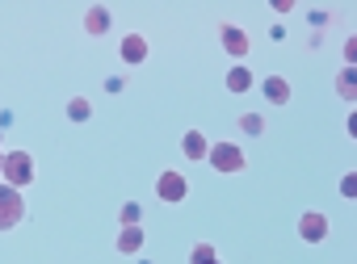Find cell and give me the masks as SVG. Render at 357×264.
Segmentation results:
<instances>
[{
	"mask_svg": "<svg viewBox=\"0 0 357 264\" xmlns=\"http://www.w3.org/2000/svg\"><path fill=\"white\" fill-rule=\"evenodd\" d=\"M155 197H160L164 205H181V201L190 197V176L176 172V168H164V172L155 176Z\"/></svg>",
	"mask_w": 357,
	"mask_h": 264,
	"instance_id": "cell-4",
	"label": "cell"
},
{
	"mask_svg": "<svg viewBox=\"0 0 357 264\" xmlns=\"http://www.w3.org/2000/svg\"><path fill=\"white\" fill-rule=\"evenodd\" d=\"M223 84H227V93H231V97H244V93H252V88H257V76H252V68H248V63H231V68H227V76H223Z\"/></svg>",
	"mask_w": 357,
	"mask_h": 264,
	"instance_id": "cell-8",
	"label": "cell"
},
{
	"mask_svg": "<svg viewBox=\"0 0 357 264\" xmlns=\"http://www.w3.org/2000/svg\"><path fill=\"white\" fill-rule=\"evenodd\" d=\"M122 88H126V80H118V76H109V80H105V93H114V97H118Z\"/></svg>",
	"mask_w": 357,
	"mask_h": 264,
	"instance_id": "cell-20",
	"label": "cell"
},
{
	"mask_svg": "<svg viewBox=\"0 0 357 264\" xmlns=\"http://www.w3.org/2000/svg\"><path fill=\"white\" fill-rule=\"evenodd\" d=\"M236 126H240V134H248V139H261L269 122H265L261 114H240V122H236Z\"/></svg>",
	"mask_w": 357,
	"mask_h": 264,
	"instance_id": "cell-15",
	"label": "cell"
},
{
	"mask_svg": "<svg viewBox=\"0 0 357 264\" xmlns=\"http://www.w3.org/2000/svg\"><path fill=\"white\" fill-rule=\"evenodd\" d=\"M336 97L349 101V105L357 101V72H353V68H340V76H336Z\"/></svg>",
	"mask_w": 357,
	"mask_h": 264,
	"instance_id": "cell-13",
	"label": "cell"
},
{
	"mask_svg": "<svg viewBox=\"0 0 357 264\" xmlns=\"http://www.w3.org/2000/svg\"><path fill=\"white\" fill-rule=\"evenodd\" d=\"M109 26H114V17H109V9H105V5H93V9H84V34H89V38H101V34H109Z\"/></svg>",
	"mask_w": 357,
	"mask_h": 264,
	"instance_id": "cell-12",
	"label": "cell"
},
{
	"mask_svg": "<svg viewBox=\"0 0 357 264\" xmlns=\"http://www.w3.org/2000/svg\"><path fill=\"white\" fill-rule=\"evenodd\" d=\"M307 17H311V26H315V30H319V26H328V13H319V9H311Z\"/></svg>",
	"mask_w": 357,
	"mask_h": 264,
	"instance_id": "cell-21",
	"label": "cell"
},
{
	"mask_svg": "<svg viewBox=\"0 0 357 264\" xmlns=\"http://www.w3.org/2000/svg\"><path fill=\"white\" fill-rule=\"evenodd\" d=\"M340 197H344V201L357 197V172H344V176H340Z\"/></svg>",
	"mask_w": 357,
	"mask_h": 264,
	"instance_id": "cell-18",
	"label": "cell"
},
{
	"mask_svg": "<svg viewBox=\"0 0 357 264\" xmlns=\"http://www.w3.org/2000/svg\"><path fill=\"white\" fill-rule=\"evenodd\" d=\"M357 63V38H344V68Z\"/></svg>",
	"mask_w": 357,
	"mask_h": 264,
	"instance_id": "cell-19",
	"label": "cell"
},
{
	"mask_svg": "<svg viewBox=\"0 0 357 264\" xmlns=\"http://www.w3.org/2000/svg\"><path fill=\"white\" fill-rule=\"evenodd\" d=\"M147 55H151V42H147V34H139V30L122 34V42H118V59H122L126 68H139V63H147Z\"/></svg>",
	"mask_w": 357,
	"mask_h": 264,
	"instance_id": "cell-6",
	"label": "cell"
},
{
	"mask_svg": "<svg viewBox=\"0 0 357 264\" xmlns=\"http://www.w3.org/2000/svg\"><path fill=\"white\" fill-rule=\"evenodd\" d=\"M206 164H211L219 176H236V172H244V168H248V155H244V147H240V143H211Z\"/></svg>",
	"mask_w": 357,
	"mask_h": 264,
	"instance_id": "cell-2",
	"label": "cell"
},
{
	"mask_svg": "<svg viewBox=\"0 0 357 264\" xmlns=\"http://www.w3.org/2000/svg\"><path fill=\"white\" fill-rule=\"evenodd\" d=\"M63 114H68V122H76V126H84V122L93 118V101H89V97H72V101L63 105Z\"/></svg>",
	"mask_w": 357,
	"mask_h": 264,
	"instance_id": "cell-14",
	"label": "cell"
},
{
	"mask_svg": "<svg viewBox=\"0 0 357 264\" xmlns=\"http://www.w3.org/2000/svg\"><path fill=\"white\" fill-rule=\"evenodd\" d=\"M139 264H151V260H139Z\"/></svg>",
	"mask_w": 357,
	"mask_h": 264,
	"instance_id": "cell-22",
	"label": "cell"
},
{
	"mask_svg": "<svg viewBox=\"0 0 357 264\" xmlns=\"http://www.w3.org/2000/svg\"><path fill=\"white\" fill-rule=\"evenodd\" d=\"M219 47H223L231 59H248V51H252V38H248V30H244V26H236V22H223V26H219Z\"/></svg>",
	"mask_w": 357,
	"mask_h": 264,
	"instance_id": "cell-5",
	"label": "cell"
},
{
	"mask_svg": "<svg viewBox=\"0 0 357 264\" xmlns=\"http://www.w3.org/2000/svg\"><path fill=\"white\" fill-rule=\"evenodd\" d=\"M261 93H265V101L278 105V109L290 105V80H286V76H265V80H261Z\"/></svg>",
	"mask_w": 357,
	"mask_h": 264,
	"instance_id": "cell-11",
	"label": "cell"
},
{
	"mask_svg": "<svg viewBox=\"0 0 357 264\" xmlns=\"http://www.w3.org/2000/svg\"><path fill=\"white\" fill-rule=\"evenodd\" d=\"M0 139H5V130H0Z\"/></svg>",
	"mask_w": 357,
	"mask_h": 264,
	"instance_id": "cell-25",
	"label": "cell"
},
{
	"mask_svg": "<svg viewBox=\"0 0 357 264\" xmlns=\"http://www.w3.org/2000/svg\"><path fill=\"white\" fill-rule=\"evenodd\" d=\"M143 243H147V231L143 226H118V239H114L118 256H139Z\"/></svg>",
	"mask_w": 357,
	"mask_h": 264,
	"instance_id": "cell-10",
	"label": "cell"
},
{
	"mask_svg": "<svg viewBox=\"0 0 357 264\" xmlns=\"http://www.w3.org/2000/svg\"><path fill=\"white\" fill-rule=\"evenodd\" d=\"M26 214H30L26 193H22V189H9L5 180H0V231L22 226V222H26Z\"/></svg>",
	"mask_w": 357,
	"mask_h": 264,
	"instance_id": "cell-3",
	"label": "cell"
},
{
	"mask_svg": "<svg viewBox=\"0 0 357 264\" xmlns=\"http://www.w3.org/2000/svg\"><path fill=\"white\" fill-rule=\"evenodd\" d=\"M211 260H219L215 243H194V247H190V264H211Z\"/></svg>",
	"mask_w": 357,
	"mask_h": 264,
	"instance_id": "cell-17",
	"label": "cell"
},
{
	"mask_svg": "<svg viewBox=\"0 0 357 264\" xmlns=\"http://www.w3.org/2000/svg\"><path fill=\"white\" fill-rule=\"evenodd\" d=\"M118 226H143V205H139V201H122Z\"/></svg>",
	"mask_w": 357,
	"mask_h": 264,
	"instance_id": "cell-16",
	"label": "cell"
},
{
	"mask_svg": "<svg viewBox=\"0 0 357 264\" xmlns=\"http://www.w3.org/2000/svg\"><path fill=\"white\" fill-rule=\"evenodd\" d=\"M0 176H5V185L9 189H30L34 185V176H38V168H34V155L30 151H5V160H0Z\"/></svg>",
	"mask_w": 357,
	"mask_h": 264,
	"instance_id": "cell-1",
	"label": "cell"
},
{
	"mask_svg": "<svg viewBox=\"0 0 357 264\" xmlns=\"http://www.w3.org/2000/svg\"><path fill=\"white\" fill-rule=\"evenodd\" d=\"M206 151H211V139H206L202 130H185V134H181V155H185L190 164H206Z\"/></svg>",
	"mask_w": 357,
	"mask_h": 264,
	"instance_id": "cell-9",
	"label": "cell"
},
{
	"mask_svg": "<svg viewBox=\"0 0 357 264\" xmlns=\"http://www.w3.org/2000/svg\"><path fill=\"white\" fill-rule=\"evenodd\" d=\"M328 231H332V222H328L324 210H303V214H298V239H303V243H324Z\"/></svg>",
	"mask_w": 357,
	"mask_h": 264,
	"instance_id": "cell-7",
	"label": "cell"
},
{
	"mask_svg": "<svg viewBox=\"0 0 357 264\" xmlns=\"http://www.w3.org/2000/svg\"><path fill=\"white\" fill-rule=\"evenodd\" d=\"M0 160H5V151H0Z\"/></svg>",
	"mask_w": 357,
	"mask_h": 264,
	"instance_id": "cell-24",
	"label": "cell"
},
{
	"mask_svg": "<svg viewBox=\"0 0 357 264\" xmlns=\"http://www.w3.org/2000/svg\"><path fill=\"white\" fill-rule=\"evenodd\" d=\"M211 264H223V260H211Z\"/></svg>",
	"mask_w": 357,
	"mask_h": 264,
	"instance_id": "cell-23",
	"label": "cell"
}]
</instances>
